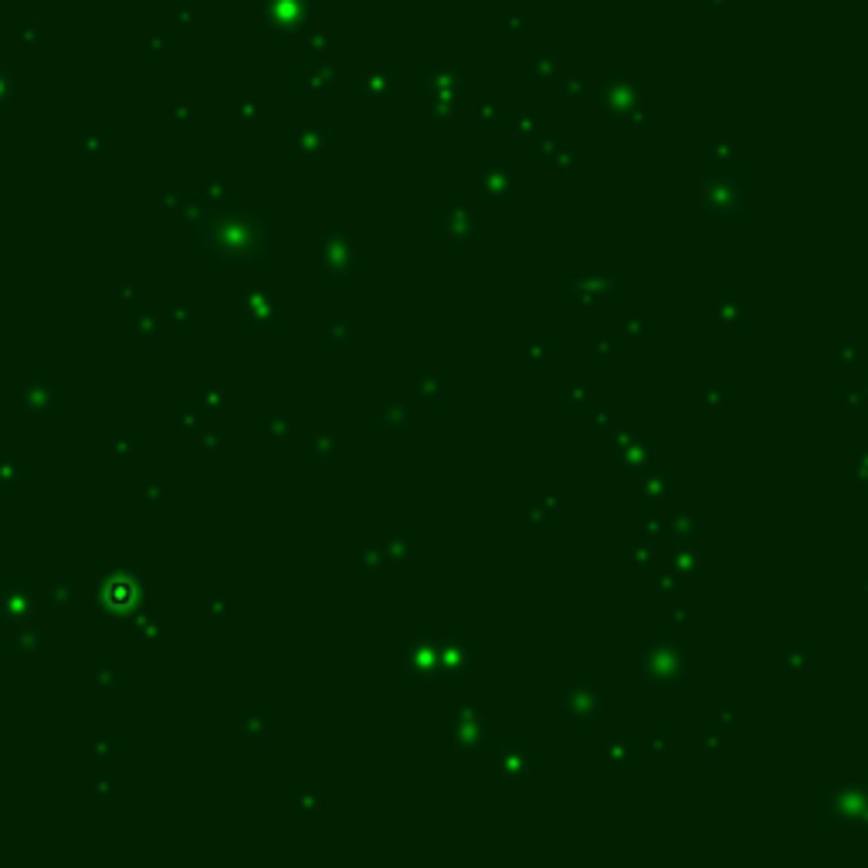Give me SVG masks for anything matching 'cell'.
<instances>
[{
  "label": "cell",
  "mask_w": 868,
  "mask_h": 868,
  "mask_svg": "<svg viewBox=\"0 0 868 868\" xmlns=\"http://www.w3.org/2000/svg\"><path fill=\"white\" fill-rule=\"evenodd\" d=\"M688 675V645L682 638H655L641 652V679L655 692H672Z\"/></svg>",
  "instance_id": "1"
},
{
  "label": "cell",
  "mask_w": 868,
  "mask_h": 868,
  "mask_svg": "<svg viewBox=\"0 0 868 868\" xmlns=\"http://www.w3.org/2000/svg\"><path fill=\"white\" fill-rule=\"evenodd\" d=\"M489 743V716L482 709V702L465 699L451 712V750L458 757H475L482 753Z\"/></svg>",
  "instance_id": "2"
},
{
  "label": "cell",
  "mask_w": 868,
  "mask_h": 868,
  "mask_svg": "<svg viewBox=\"0 0 868 868\" xmlns=\"http://www.w3.org/2000/svg\"><path fill=\"white\" fill-rule=\"evenodd\" d=\"M824 811H828V821L842 828L868 831V780H842L828 794Z\"/></svg>",
  "instance_id": "3"
},
{
  "label": "cell",
  "mask_w": 868,
  "mask_h": 868,
  "mask_svg": "<svg viewBox=\"0 0 868 868\" xmlns=\"http://www.w3.org/2000/svg\"><path fill=\"white\" fill-rule=\"evenodd\" d=\"M702 214L706 217H746V194L743 180L729 177H706L702 180Z\"/></svg>",
  "instance_id": "4"
},
{
  "label": "cell",
  "mask_w": 868,
  "mask_h": 868,
  "mask_svg": "<svg viewBox=\"0 0 868 868\" xmlns=\"http://www.w3.org/2000/svg\"><path fill=\"white\" fill-rule=\"evenodd\" d=\"M601 712H604V695H601L594 685L570 682L563 688V719H567L570 726L590 729V726L601 719Z\"/></svg>",
  "instance_id": "5"
},
{
  "label": "cell",
  "mask_w": 868,
  "mask_h": 868,
  "mask_svg": "<svg viewBox=\"0 0 868 868\" xmlns=\"http://www.w3.org/2000/svg\"><path fill=\"white\" fill-rule=\"evenodd\" d=\"M438 231H441V237H445L451 248L468 251L475 244V237L482 235V221H478V214H475L472 207H465V204H448L445 211H441Z\"/></svg>",
  "instance_id": "6"
},
{
  "label": "cell",
  "mask_w": 868,
  "mask_h": 868,
  "mask_svg": "<svg viewBox=\"0 0 868 868\" xmlns=\"http://www.w3.org/2000/svg\"><path fill=\"white\" fill-rule=\"evenodd\" d=\"M570 299L577 302L580 309H594L601 299H621V278H614L610 271H583V275H574L570 278Z\"/></svg>",
  "instance_id": "7"
},
{
  "label": "cell",
  "mask_w": 868,
  "mask_h": 868,
  "mask_svg": "<svg viewBox=\"0 0 868 868\" xmlns=\"http://www.w3.org/2000/svg\"><path fill=\"white\" fill-rule=\"evenodd\" d=\"M404 668L418 682H441V652L438 638H414L404 648Z\"/></svg>",
  "instance_id": "8"
},
{
  "label": "cell",
  "mask_w": 868,
  "mask_h": 868,
  "mask_svg": "<svg viewBox=\"0 0 868 868\" xmlns=\"http://www.w3.org/2000/svg\"><path fill=\"white\" fill-rule=\"evenodd\" d=\"M441 682H461L472 672V645L465 638H438Z\"/></svg>",
  "instance_id": "9"
},
{
  "label": "cell",
  "mask_w": 868,
  "mask_h": 868,
  "mask_svg": "<svg viewBox=\"0 0 868 868\" xmlns=\"http://www.w3.org/2000/svg\"><path fill=\"white\" fill-rule=\"evenodd\" d=\"M617 468L621 472H645V468H652V461H655V441L652 438H645V434H638L634 441L628 445H617Z\"/></svg>",
  "instance_id": "10"
},
{
  "label": "cell",
  "mask_w": 868,
  "mask_h": 868,
  "mask_svg": "<svg viewBox=\"0 0 868 868\" xmlns=\"http://www.w3.org/2000/svg\"><path fill=\"white\" fill-rule=\"evenodd\" d=\"M496 770H499L502 777H509V780H523V777H529V773H532V753H529V746H523V743L502 746L499 760H496Z\"/></svg>",
  "instance_id": "11"
},
{
  "label": "cell",
  "mask_w": 868,
  "mask_h": 868,
  "mask_svg": "<svg viewBox=\"0 0 868 868\" xmlns=\"http://www.w3.org/2000/svg\"><path fill=\"white\" fill-rule=\"evenodd\" d=\"M641 475H645V478H641V496H645V502H665L672 496V472H668V468L655 465V468H645Z\"/></svg>",
  "instance_id": "12"
},
{
  "label": "cell",
  "mask_w": 868,
  "mask_h": 868,
  "mask_svg": "<svg viewBox=\"0 0 868 868\" xmlns=\"http://www.w3.org/2000/svg\"><path fill=\"white\" fill-rule=\"evenodd\" d=\"M478 187H482V194H485L489 200H512V187H516V180H512L509 173L496 170V166H489V170L478 177Z\"/></svg>",
  "instance_id": "13"
},
{
  "label": "cell",
  "mask_w": 868,
  "mask_h": 868,
  "mask_svg": "<svg viewBox=\"0 0 868 868\" xmlns=\"http://www.w3.org/2000/svg\"><path fill=\"white\" fill-rule=\"evenodd\" d=\"M716 319H719V326H726V329H746V322H750V302H746L743 295H733V299H726V302L716 309Z\"/></svg>",
  "instance_id": "14"
},
{
  "label": "cell",
  "mask_w": 868,
  "mask_h": 868,
  "mask_svg": "<svg viewBox=\"0 0 868 868\" xmlns=\"http://www.w3.org/2000/svg\"><path fill=\"white\" fill-rule=\"evenodd\" d=\"M665 536H668L672 543H695V539H699V519H695L692 512H675V516L668 519Z\"/></svg>",
  "instance_id": "15"
},
{
  "label": "cell",
  "mask_w": 868,
  "mask_h": 868,
  "mask_svg": "<svg viewBox=\"0 0 868 868\" xmlns=\"http://www.w3.org/2000/svg\"><path fill=\"white\" fill-rule=\"evenodd\" d=\"M668 567L672 570H679L682 577H695V574H702V560H699V553L692 550V543H675L672 546V556H668Z\"/></svg>",
  "instance_id": "16"
},
{
  "label": "cell",
  "mask_w": 868,
  "mask_h": 868,
  "mask_svg": "<svg viewBox=\"0 0 868 868\" xmlns=\"http://www.w3.org/2000/svg\"><path fill=\"white\" fill-rule=\"evenodd\" d=\"M414 390H418L427 404H441V397H445V380H441L438 373H427V377H418V380H414Z\"/></svg>",
  "instance_id": "17"
},
{
  "label": "cell",
  "mask_w": 868,
  "mask_h": 868,
  "mask_svg": "<svg viewBox=\"0 0 868 868\" xmlns=\"http://www.w3.org/2000/svg\"><path fill=\"white\" fill-rule=\"evenodd\" d=\"M604 757L614 766H624V763L634 760V746L628 739H610V743H604Z\"/></svg>",
  "instance_id": "18"
},
{
  "label": "cell",
  "mask_w": 868,
  "mask_h": 868,
  "mask_svg": "<svg viewBox=\"0 0 868 868\" xmlns=\"http://www.w3.org/2000/svg\"><path fill=\"white\" fill-rule=\"evenodd\" d=\"M645 750H648L652 760H668V757H672V733H668V729H655Z\"/></svg>",
  "instance_id": "19"
},
{
  "label": "cell",
  "mask_w": 868,
  "mask_h": 868,
  "mask_svg": "<svg viewBox=\"0 0 868 868\" xmlns=\"http://www.w3.org/2000/svg\"><path fill=\"white\" fill-rule=\"evenodd\" d=\"M628 556H631V560L638 563V567H641V570H645V574H652V567H655V539H648V536H645V539H641L638 546H631V553H628Z\"/></svg>",
  "instance_id": "20"
},
{
  "label": "cell",
  "mask_w": 868,
  "mask_h": 868,
  "mask_svg": "<svg viewBox=\"0 0 868 868\" xmlns=\"http://www.w3.org/2000/svg\"><path fill=\"white\" fill-rule=\"evenodd\" d=\"M384 427H394L400 434H407V431H411V414H407V407H404V404H390V407L384 411Z\"/></svg>",
  "instance_id": "21"
},
{
  "label": "cell",
  "mask_w": 868,
  "mask_h": 868,
  "mask_svg": "<svg viewBox=\"0 0 868 868\" xmlns=\"http://www.w3.org/2000/svg\"><path fill=\"white\" fill-rule=\"evenodd\" d=\"M546 353H550V346L543 340H532V342H519V356L529 360V363H546Z\"/></svg>",
  "instance_id": "22"
},
{
  "label": "cell",
  "mask_w": 868,
  "mask_h": 868,
  "mask_svg": "<svg viewBox=\"0 0 868 868\" xmlns=\"http://www.w3.org/2000/svg\"><path fill=\"white\" fill-rule=\"evenodd\" d=\"M729 404V390H723V387H702V407L706 411H719V407H726Z\"/></svg>",
  "instance_id": "23"
},
{
  "label": "cell",
  "mask_w": 868,
  "mask_h": 868,
  "mask_svg": "<svg viewBox=\"0 0 868 868\" xmlns=\"http://www.w3.org/2000/svg\"><path fill=\"white\" fill-rule=\"evenodd\" d=\"M648 336V319L645 316H624V340L638 342Z\"/></svg>",
  "instance_id": "24"
},
{
  "label": "cell",
  "mask_w": 868,
  "mask_h": 868,
  "mask_svg": "<svg viewBox=\"0 0 868 868\" xmlns=\"http://www.w3.org/2000/svg\"><path fill=\"white\" fill-rule=\"evenodd\" d=\"M665 529L668 523L658 516V512H648L645 519H641V536H648V539H658V536H665Z\"/></svg>",
  "instance_id": "25"
},
{
  "label": "cell",
  "mask_w": 868,
  "mask_h": 868,
  "mask_svg": "<svg viewBox=\"0 0 868 868\" xmlns=\"http://www.w3.org/2000/svg\"><path fill=\"white\" fill-rule=\"evenodd\" d=\"M546 519H550V512H546V509H543V502H536V505H529L526 512H523V519H519V523H523V526H532V529H539V526H543V523H546Z\"/></svg>",
  "instance_id": "26"
},
{
  "label": "cell",
  "mask_w": 868,
  "mask_h": 868,
  "mask_svg": "<svg viewBox=\"0 0 868 868\" xmlns=\"http://www.w3.org/2000/svg\"><path fill=\"white\" fill-rule=\"evenodd\" d=\"M719 733H723V729H712L709 736L702 739V750H706V753H716V746L723 743V736H719Z\"/></svg>",
  "instance_id": "27"
},
{
  "label": "cell",
  "mask_w": 868,
  "mask_h": 868,
  "mask_svg": "<svg viewBox=\"0 0 868 868\" xmlns=\"http://www.w3.org/2000/svg\"><path fill=\"white\" fill-rule=\"evenodd\" d=\"M807 665V655H784V668H804Z\"/></svg>",
  "instance_id": "28"
},
{
  "label": "cell",
  "mask_w": 868,
  "mask_h": 868,
  "mask_svg": "<svg viewBox=\"0 0 868 868\" xmlns=\"http://www.w3.org/2000/svg\"><path fill=\"white\" fill-rule=\"evenodd\" d=\"M567 400H590V390H587V387H570V390H567Z\"/></svg>",
  "instance_id": "29"
},
{
  "label": "cell",
  "mask_w": 868,
  "mask_h": 868,
  "mask_svg": "<svg viewBox=\"0 0 868 868\" xmlns=\"http://www.w3.org/2000/svg\"><path fill=\"white\" fill-rule=\"evenodd\" d=\"M842 363H844V367H851V363H858V349H851V346H844V349H842Z\"/></svg>",
  "instance_id": "30"
},
{
  "label": "cell",
  "mask_w": 868,
  "mask_h": 868,
  "mask_svg": "<svg viewBox=\"0 0 868 868\" xmlns=\"http://www.w3.org/2000/svg\"><path fill=\"white\" fill-rule=\"evenodd\" d=\"M407 539H411L407 532H400V536H397V556H407V553H411V543H407Z\"/></svg>",
  "instance_id": "31"
},
{
  "label": "cell",
  "mask_w": 868,
  "mask_h": 868,
  "mask_svg": "<svg viewBox=\"0 0 868 868\" xmlns=\"http://www.w3.org/2000/svg\"><path fill=\"white\" fill-rule=\"evenodd\" d=\"M716 719H719V729H723V726H729V719H733V716H729V702H723V709L716 712Z\"/></svg>",
  "instance_id": "32"
},
{
  "label": "cell",
  "mask_w": 868,
  "mask_h": 868,
  "mask_svg": "<svg viewBox=\"0 0 868 868\" xmlns=\"http://www.w3.org/2000/svg\"><path fill=\"white\" fill-rule=\"evenodd\" d=\"M858 478H862V482H868V451L862 455V458H858Z\"/></svg>",
  "instance_id": "33"
},
{
  "label": "cell",
  "mask_w": 868,
  "mask_h": 868,
  "mask_svg": "<svg viewBox=\"0 0 868 868\" xmlns=\"http://www.w3.org/2000/svg\"><path fill=\"white\" fill-rule=\"evenodd\" d=\"M594 356H597V360H604V356H607V342L604 340L594 342Z\"/></svg>",
  "instance_id": "34"
},
{
  "label": "cell",
  "mask_w": 868,
  "mask_h": 868,
  "mask_svg": "<svg viewBox=\"0 0 868 868\" xmlns=\"http://www.w3.org/2000/svg\"><path fill=\"white\" fill-rule=\"evenodd\" d=\"M862 397H865V400H868V377H865V380H862Z\"/></svg>",
  "instance_id": "35"
},
{
  "label": "cell",
  "mask_w": 868,
  "mask_h": 868,
  "mask_svg": "<svg viewBox=\"0 0 868 868\" xmlns=\"http://www.w3.org/2000/svg\"><path fill=\"white\" fill-rule=\"evenodd\" d=\"M862 590H868V577H865V580H862Z\"/></svg>",
  "instance_id": "36"
}]
</instances>
